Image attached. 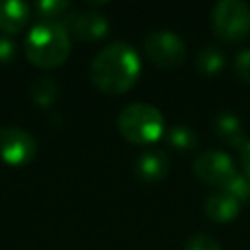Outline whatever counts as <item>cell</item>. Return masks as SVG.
<instances>
[{"label": "cell", "mask_w": 250, "mask_h": 250, "mask_svg": "<svg viewBox=\"0 0 250 250\" xmlns=\"http://www.w3.org/2000/svg\"><path fill=\"white\" fill-rule=\"evenodd\" d=\"M141 74V59L137 49L127 41H111L94 57L90 64V78L104 94L127 92Z\"/></svg>", "instance_id": "cell-1"}, {"label": "cell", "mask_w": 250, "mask_h": 250, "mask_svg": "<svg viewBox=\"0 0 250 250\" xmlns=\"http://www.w3.org/2000/svg\"><path fill=\"white\" fill-rule=\"evenodd\" d=\"M23 51L31 64L55 68L61 66L70 55V35L62 21H41L25 35Z\"/></svg>", "instance_id": "cell-2"}, {"label": "cell", "mask_w": 250, "mask_h": 250, "mask_svg": "<svg viewBox=\"0 0 250 250\" xmlns=\"http://www.w3.org/2000/svg\"><path fill=\"white\" fill-rule=\"evenodd\" d=\"M117 129L135 145H150L164 135V115L152 104L133 102L119 111Z\"/></svg>", "instance_id": "cell-3"}, {"label": "cell", "mask_w": 250, "mask_h": 250, "mask_svg": "<svg viewBox=\"0 0 250 250\" xmlns=\"http://www.w3.org/2000/svg\"><path fill=\"white\" fill-rule=\"evenodd\" d=\"M211 21L221 39L240 41L250 33V6L244 0H219L213 6Z\"/></svg>", "instance_id": "cell-4"}, {"label": "cell", "mask_w": 250, "mask_h": 250, "mask_svg": "<svg viewBox=\"0 0 250 250\" xmlns=\"http://www.w3.org/2000/svg\"><path fill=\"white\" fill-rule=\"evenodd\" d=\"M145 55L160 68H176L186 59V43L172 29H154L143 41Z\"/></svg>", "instance_id": "cell-5"}, {"label": "cell", "mask_w": 250, "mask_h": 250, "mask_svg": "<svg viewBox=\"0 0 250 250\" xmlns=\"http://www.w3.org/2000/svg\"><path fill=\"white\" fill-rule=\"evenodd\" d=\"M37 152V141L31 133L20 127H0V158L6 164L21 166L33 160Z\"/></svg>", "instance_id": "cell-6"}, {"label": "cell", "mask_w": 250, "mask_h": 250, "mask_svg": "<svg viewBox=\"0 0 250 250\" xmlns=\"http://www.w3.org/2000/svg\"><path fill=\"white\" fill-rule=\"evenodd\" d=\"M234 172L236 168H234L232 158L223 150L209 148V150L199 152L193 158V174L209 186L223 188L234 176Z\"/></svg>", "instance_id": "cell-7"}, {"label": "cell", "mask_w": 250, "mask_h": 250, "mask_svg": "<svg viewBox=\"0 0 250 250\" xmlns=\"http://www.w3.org/2000/svg\"><path fill=\"white\" fill-rule=\"evenodd\" d=\"M62 25L66 27L68 35L80 39V41H96L102 39L107 29L109 21L102 12L96 10H76L68 12L62 20Z\"/></svg>", "instance_id": "cell-8"}, {"label": "cell", "mask_w": 250, "mask_h": 250, "mask_svg": "<svg viewBox=\"0 0 250 250\" xmlns=\"http://www.w3.org/2000/svg\"><path fill=\"white\" fill-rule=\"evenodd\" d=\"M170 170V158L160 148H148L141 152L135 160V174L145 182H156L164 178Z\"/></svg>", "instance_id": "cell-9"}, {"label": "cell", "mask_w": 250, "mask_h": 250, "mask_svg": "<svg viewBox=\"0 0 250 250\" xmlns=\"http://www.w3.org/2000/svg\"><path fill=\"white\" fill-rule=\"evenodd\" d=\"M203 211L215 223H229V221H232L238 215L240 203L232 195H229L227 191L221 189V191H215V193L205 197Z\"/></svg>", "instance_id": "cell-10"}, {"label": "cell", "mask_w": 250, "mask_h": 250, "mask_svg": "<svg viewBox=\"0 0 250 250\" xmlns=\"http://www.w3.org/2000/svg\"><path fill=\"white\" fill-rule=\"evenodd\" d=\"M213 131L215 135L229 146L242 150V146L246 145V135H244V127L240 123V119L234 113L223 111L215 117L213 121Z\"/></svg>", "instance_id": "cell-11"}, {"label": "cell", "mask_w": 250, "mask_h": 250, "mask_svg": "<svg viewBox=\"0 0 250 250\" xmlns=\"http://www.w3.org/2000/svg\"><path fill=\"white\" fill-rule=\"evenodd\" d=\"M29 18V4L20 0H0V31L16 33Z\"/></svg>", "instance_id": "cell-12"}, {"label": "cell", "mask_w": 250, "mask_h": 250, "mask_svg": "<svg viewBox=\"0 0 250 250\" xmlns=\"http://www.w3.org/2000/svg\"><path fill=\"white\" fill-rule=\"evenodd\" d=\"M225 66V53L215 45H205L195 55V68L199 74L213 76Z\"/></svg>", "instance_id": "cell-13"}, {"label": "cell", "mask_w": 250, "mask_h": 250, "mask_svg": "<svg viewBox=\"0 0 250 250\" xmlns=\"http://www.w3.org/2000/svg\"><path fill=\"white\" fill-rule=\"evenodd\" d=\"M29 94L35 104L39 105H51L57 100L59 94V84L51 76H37L29 84Z\"/></svg>", "instance_id": "cell-14"}, {"label": "cell", "mask_w": 250, "mask_h": 250, "mask_svg": "<svg viewBox=\"0 0 250 250\" xmlns=\"http://www.w3.org/2000/svg\"><path fill=\"white\" fill-rule=\"evenodd\" d=\"M166 143L176 150H191L197 145V135L191 127L176 123L166 131Z\"/></svg>", "instance_id": "cell-15"}, {"label": "cell", "mask_w": 250, "mask_h": 250, "mask_svg": "<svg viewBox=\"0 0 250 250\" xmlns=\"http://www.w3.org/2000/svg\"><path fill=\"white\" fill-rule=\"evenodd\" d=\"M35 12L45 21H57V18H61V16L64 20V16L70 12V2H66V0H41L35 4Z\"/></svg>", "instance_id": "cell-16"}, {"label": "cell", "mask_w": 250, "mask_h": 250, "mask_svg": "<svg viewBox=\"0 0 250 250\" xmlns=\"http://www.w3.org/2000/svg\"><path fill=\"white\" fill-rule=\"evenodd\" d=\"M223 191H227L229 195H232L238 203L250 201V178L246 174L234 172V176L223 186Z\"/></svg>", "instance_id": "cell-17"}, {"label": "cell", "mask_w": 250, "mask_h": 250, "mask_svg": "<svg viewBox=\"0 0 250 250\" xmlns=\"http://www.w3.org/2000/svg\"><path fill=\"white\" fill-rule=\"evenodd\" d=\"M186 250H223V246H221L219 240H215L211 234L195 232L193 236L188 238Z\"/></svg>", "instance_id": "cell-18"}, {"label": "cell", "mask_w": 250, "mask_h": 250, "mask_svg": "<svg viewBox=\"0 0 250 250\" xmlns=\"http://www.w3.org/2000/svg\"><path fill=\"white\" fill-rule=\"evenodd\" d=\"M234 72L238 74V78L242 82L250 84V47L240 49L234 55Z\"/></svg>", "instance_id": "cell-19"}, {"label": "cell", "mask_w": 250, "mask_h": 250, "mask_svg": "<svg viewBox=\"0 0 250 250\" xmlns=\"http://www.w3.org/2000/svg\"><path fill=\"white\" fill-rule=\"evenodd\" d=\"M16 55V43L8 37H0V62H10Z\"/></svg>", "instance_id": "cell-20"}, {"label": "cell", "mask_w": 250, "mask_h": 250, "mask_svg": "<svg viewBox=\"0 0 250 250\" xmlns=\"http://www.w3.org/2000/svg\"><path fill=\"white\" fill-rule=\"evenodd\" d=\"M240 158H242L244 174L250 178V141H246V145L242 146V150H240Z\"/></svg>", "instance_id": "cell-21"}]
</instances>
